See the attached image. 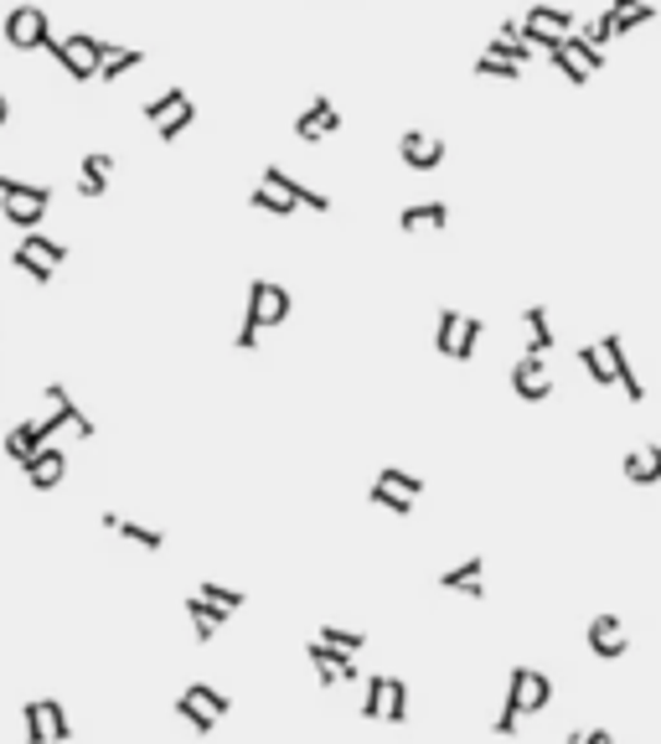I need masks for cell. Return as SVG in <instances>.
Returning a JSON list of instances; mask_svg holds the SVG:
<instances>
[{
	"label": "cell",
	"instance_id": "23",
	"mask_svg": "<svg viewBox=\"0 0 661 744\" xmlns=\"http://www.w3.org/2000/svg\"><path fill=\"white\" fill-rule=\"evenodd\" d=\"M41 451H47V440H41L37 419H26V424H16V430L5 434V455H11L16 466H26V460H37Z\"/></svg>",
	"mask_w": 661,
	"mask_h": 744
},
{
	"label": "cell",
	"instance_id": "35",
	"mask_svg": "<svg viewBox=\"0 0 661 744\" xmlns=\"http://www.w3.org/2000/svg\"><path fill=\"white\" fill-rule=\"evenodd\" d=\"M486 52H491V58H502V62H517V68H522V62L532 58V52H538V47H532V41H527V37H496V41H486Z\"/></svg>",
	"mask_w": 661,
	"mask_h": 744
},
{
	"label": "cell",
	"instance_id": "41",
	"mask_svg": "<svg viewBox=\"0 0 661 744\" xmlns=\"http://www.w3.org/2000/svg\"><path fill=\"white\" fill-rule=\"evenodd\" d=\"M481 332H486V326H481L476 315H466V326H460V341H455V362H470V357H476V347H481Z\"/></svg>",
	"mask_w": 661,
	"mask_h": 744
},
{
	"label": "cell",
	"instance_id": "21",
	"mask_svg": "<svg viewBox=\"0 0 661 744\" xmlns=\"http://www.w3.org/2000/svg\"><path fill=\"white\" fill-rule=\"evenodd\" d=\"M187 615H192V636L207 647L217 631H223V621H228V610H217L213 600H202V595H187Z\"/></svg>",
	"mask_w": 661,
	"mask_h": 744
},
{
	"label": "cell",
	"instance_id": "26",
	"mask_svg": "<svg viewBox=\"0 0 661 744\" xmlns=\"http://www.w3.org/2000/svg\"><path fill=\"white\" fill-rule=\"evenodd\" d=\"M187 104H192V98H187V88H181V83H166V94H156L151 104H145V119L160 130V124H166L171 115H181Z\"/></svg>",
	"mask_w": 661,
	"mask_h": 744
},
{
	"label": "cell",
	"instance_id": "3",
	"mask_svg": "<svg viewBox=\"0 0 661 744\" xmlns=\"http://www.w3.org/2000/svg\"><path fill=\"white\" fill-rule=\"evenodd\" d=\"M47 207H52V192H47V187H32V181H16V177L0 171V217H5L11 228L37 233Z\"/></svg>",
	"mask_w": 661,
	"mask_h": 744
},
{
	"label": "cell",
	"instance_id": "13",
	"mask_svg": "<svg viewBox=\"0 0 661 744\" xmlns=\"http://www.w3.org/2000/svg\"><path fill=\"white\" fill-rule=\"evenodd\" d=\"M600 352H604V362H610V372H615V383L625 388V398H630V404H641V398H646V383L636 377V368H630V357H625V341H621V336H615V332L600 336Z\"/></svg>",
	"mask_w": 661,
	"mask_h": 744
},
{
	"label": "cell",
	"instance_id": "40",
	"mask_svg": "<svg viewBox=\"0 0 661 744\" xmlns=\"http://www.w3.org/2000/svg\"><path fill=\"white\" fill-rule=\"evenodd\" d=\"M368 502H372V507H383V512H393V517H409V512H413L409 496H398V491H388V487H377V481H372Z\"/></svg>",
	"mask_w": 661,
	"mask_h": 744
},
{
	"label": "cell",
	"instance_id": "24",
	"mask_svg": "<svg viewBox=\"0 0 661 744\" xmlns=\"http://www.w3.org/2000/svg\"><path fill=\"white\" fill-rule=\"evenodd\" d=\"M604 11L615 16V37H621V32H636L646 21H657V0H610Z\"/></svg>",
	"mask_w": 661,
	"mask_h": 744
},
{
	"label": "cell",
	"instance_id": "10",
	"mask_svg": "<svg viewBox=\"0 0 661 744\" xmlns=\"http://www.w3.org/2000/svg\"><path fill=\"white\" fill-rule=\"evenodd\" d=\"M512 393L522 398V404H543L548 393H553V372H548V357H517V368H512Z\"/></svg>",
	"mask_w": 661,
	"mask_h": 744
},
{
	"label": "cell",
	"instance_id": "7",
	"mask_svg": "<svg viewBox=\"0 0 661 744\" xmlns=\"http://www.w3.org/2000/svg\"><path fill=\"white\" fill-rule=\"evenodd\" d=\"M506 704H517V713H543L553 704V677L538 672V667H512V677H506Z\"/></svg>",
	"mask_w": 661,
	"mask_h": 744
},
{
	"label": "cell",
	"instance_id": "34",
	"mask_svg": "<svg viewBox=\"0 0 661 744\" xmlns=\"http://www.w3.org/2000/svg\"><path fill=\"white\" fill-rule=\"evenodd\" d=\"M579 368L589 372V383H600V388H610V383H615V372H610V362H604L600 341H589V347H579Z\"/></svg>",
	"mask_w": 661,
	"mask_h": 744
},
{
	"label": "cell",
	"instance_id": "27",
	"mask_svg": "<svg viewBox=\"0 0 661 744\" xmlns=\"http://www.w3.org/2000/svg\"><path fill=\"white\" fill-rule=\"evenodd\" d=\"M460 326H466V315L455 311V305H445V311H440V321H434V352H440V357H455Z\"/></svg>",
	"mask_w": 661,
	"mask_h": 744
},
{
	"label": "cell",
	"instance_id": "6",
	"mask_svg": "<svg viewBox=\"0 0 661 744\" xmlns=\"http://www.w3.org/2000/svg\"><path fill=\"white\" fill-rule=\"evenodd\" d=\"M522 37L538 47V52H548V47H558L564 37H574V16H568L564 5H527V16H522Z\"/></svg>",
	"mask_w": 661,
	"mask_h": 744
},
{
	"label": "cell",
	"instance_id": "18",
	"mask_svg": "<svg viewBox=\"0 0 661 744\" xmlns=\"http://www.w3.org/2000/svg\"><path fill=\"white\" fill-rule=\"evenodd\" d=\"M449 223L445 202H419V207H404L398 213V233H440Z\"/></svg>",
	"mask_w": 661,
	"mask_h": 744
},
{
	"label": "cell",
	"instance_id": "43",
	"mask_svg": "<svg viewBox=\"0 0 661 744\" xmlns=\"http://www.w3.org/2000/svg\"><path fill=\"white\" fill-rule=\"evenodd\" d=\"M5 119H11V104H5V94H0V124H5Z\"/></svg>",
	"mask_w": 661,
	"mask_h": 744
},
{
	"label": "cell",
	"instance_id": "5",
	"mask_svg": "<svg viewBox=\"0 0 661 744\" xmlns=\"http://www.w3.org/2000/svg\"><path fill=\"white\" fill-rule=\"evenodd\" d=\"M362 719H383V724H404L409 719V687L404 677H368V698H362Z\"/></svg>",
	"mask_w": 661,
	"mask_h": 744
},
{
	"label": "cell",
	"instance_id": "29",
	"mask_svg": "<svg viewBox=\"0 0 661 744\" xmlns=\"http://www.w3.org/2000/svg\"><path fill=\"white\" fill-rule=\"evenodd\" d=\"M140 62H145V52H140V47H115V52L104 58V73H98V83L124 79V73H135Z\"/></svg>",
	"mask_w": 661,
	"mask_h": 744
},
{
	"label": "cell",
	"instance_id": "33",
	"mask_svg": "<svg viewBox=\"0 0 661 744\" xmlns=\"http://www.w3.org/2000/svg\"><path fill=\"white\" fill-rule=\"evenodd\" d=\"M41 719H47V740H52V744H68V740H73L68 708H62L58 698H41Z\"/></svg>",
	"mask_w": 661,
	"mask_h": 744
},
{
	"label": "cell",
	"instance_id": "19",
	"mask_svg": "<svg viewBox=\"0 0 661 744\" xmlns=\"http://www.w3.org/2000/svg\"><path fill=\"white\" fill-rule=\"evenodd\" d=\"M109 177H115V156L109 151H88L79 171V196H104L109 192Z\"/></svg>",
	"mask_w": 661,
	"mask_h": 744
},
{
	"label": "cell",
	"instance_id": "14",
	"mask_svg": "<svg viewBox=\"0 0 661 744\" xmlns=\"http://www.w3.org/2000/svg\"><path fill=\"white\" fill-rule=\"evenodd\" d=\"M264 187L295 196V202H300V207H311V213H330V196L326 192H311V187H305V181H295L285 166H264Z\"/></svg>",
	"mask_w": 661,
	"mask_h": 744
},
{
	"label": "cell",
	"instance_id": "8",
	"mask_svg": "<svg viewBox=\"0 0 661 744\" xmlns=\"http://www.w3.org/2000/svg\"><path fill=\"white\" fill-rule=\"evenodd\" d=\"M305 662L315 667V677H321V687L357 683V662H351V651H336V647H326L321 636H315L311 647H305Z\"/></svg>",
	"mask_w": 661,
	"mask_h": 744
},
{
	"label": "cell",
	"instance_id": "38",
	"mask_svg": "<svg viewBox=\"0 0 661 744\" xmlns=\"http://www.w3.org/2000/svg\"><path fill=\"white\" fill-rule=\"evenodd\" d=\"M202 600H213L217 610H228L233 615L238 605H243V589H233V585H217V579H202V589H196Z\"/></svg>",
	"mask_w": 661,
	"mask_h": 744
},
{
	"label": "cell",
	"instance_id": "12",
	"mask_svg": "<svg viewBox=\"0 0 661 744\" xmlns=\"http://www.w3.org/2000/svg\"><path fill=\"white\" fill-rule=\"evenodd\" d=\"M625 647H630V636H625V621H621V615H594V621H589V651H594L600 662H615V657H625Z\"/></svg>",
	"mask_w": 661,
	"mask_h": 744
},
{
	"label": "cell",
	"instance_id": "1",
	"mask_svg": "<svg viewBox=\"0 0 661 744\" xmlns=\"http://www.w3.org/2000/svg\"><path fill=\"white\" fill-rule=\"evenodd\" d=\"M290 290L285 285H274V279H253L249 285V305H243V326H238L233 347L238 352H253L259 347V332H269V326H285L290 321Z\"/></svg>",
	"mask_w": 661,
	"mask_h": 744
},
{
	"label": "cell",
	"instance_id": "36",
	"mask_svg": "<svg viewBox=\"0 0 661 744\" xmlns=\"http://www.w3.org/2000/svg\"><path fill=\"white\" fill-rule=\"evenodd\" d=\"M476 79L517 83V79H522V68H517V62H502V58H491V52H481V58H476Z\"/></svg>",
	"mask_w": 661,
	"mask_h": 744
},
{
	"label": "cell",
	"instance_id": "25",
	"mask_svg": "<svg viewBox=\"0 0 661 744\" xmlns=\"http://www.w3.org/2000/svg\"><path fill=\"white\" fill-rule=\"evenodd\" d=\"M548 62H553V68H558V73H564L568 83H574V88H584V83L594 79V68H589V62L579 58V52H574V41H558V47H548Z\"/></svg>",
	"mask_w": 661,
	"mask_h": 744
},
{
	"label": "cell",
	"instance_id": "4",
	"mask_svg": "<svg viewBox=\"0 0 661 744\" xmlns=\"http://www.w3.org/2000/svg\"><path fill=\"white\" fill-rule=\"evenodd\" d=\"M5 41H11L16 52H37V47H47V41H52V21H47V11L32 5V0L11 5V11H5Z\"/></svg>",
	"mask_w": 661,
	"mask_h": 744
},
{
	"label": "cell",
	"instance_id": "22",
	"mask_svg": "<svg viewBox=\"0 0 661 744\" xmlns=\"http://www.w3.org/2000/svg\"><path fill=\"white\" fill-rule=\"evenodd\" d=\"M522 326H527V352H532V357H548V352H553L558 332H553V321H548V305H527V311H522Z\"/></svg>",
	"mask_w": 661,
	"mask_h": 744
},
{
	"label": "cell",
	"instance_id": "32",
	"mask_svg": "<svg viewBox=\"0 0 661 744\" xmlns=\"http://www.w3.org/2000/svg\"><path fill=\"white\" fill-rule=\"evenodd\" d=\"M187 698H196V704L207 708V713H213V719H228V713H233V698H228V693H223V687L192 683V687H187Z\"/></svg>",
	"mask_w": 661,
	"mask_h": 744
},
{
	"label": "cell",
	"instance_id": "30",
	"mask_svg": "<svg viewBox=\"0 0 661 744\" xmlns=\"http://www.w3.org/2000/svg\"><path fill=\"white\" fill-rule=\"evenodd\" d=\"M249 207H259V213H269V217H290L300 202H295V196H285V192H274V187H253Z\"/></svg>",
	"mask_w": 661,
	"mask_h": 744
},
{
	"label": "cell",
	"instance_id": "2",
	"mask_svg": "<svg viewBox=\"0 0 661 744\" xmlns=\"http://www.w3.org/2000/svg\"><path fill=\"white\" fill-rule=\"evenodd\" d=\"M47 52L62 62V73L68 79H79V83H94L98 73H104V58L115 52V41H104V37H88V32H73V37H52L47 41Z\"/></svg>",
	"mask_w": 661,
	"mask_h": 744
},
{
	"label": "cell",
	"instance_id": "28",
	"mask_svg": "<svg viewBox=\"0 0 661 744\" xmlns=\"http://www.w3.org/2000/svg\"><path fill=\"white\" fill-rule=\"evenodd\" d=\"M176 719H181V724L192 729V734H202V740H207V734H213V729H217V719H213V713H207V708L196 704V698H187V693L176 698Z\"/></svg>",
	"mask_w": 661,
	"mask_h": 744
},
{
	"label": "cell",
	"instance_id": "16",
	"mask_svg": "<svg viewBox=\"0 0 661 744\" xmlns=\"http://www.w3.org/2000/svg\"><path fill=\"white\" fill-rule=\"evenodd\" d=\"M440 589L466 595V600H481V595H486V564H481V559H466V564L445 568V574H440Z\"/></svg>",
	"mask_w": 661,
	"mask_h": 744
},
{
	"label": "cell",
	"instance_id": "15",
	"mask_svg": "<svg viewBox=\"0 0 661 744\" xmlns=\"http://www.w3.org/2000/svg\"><path fill=\"white\" fill-rule=\"evenodd\" d=\"M21 470H26V487L32 491H52V487H62V476H68V455H62L58 445H47L37 460H26Z\"/></svg>",
	"mask_w": 661,
	"mask_h": 744
},
{
	"label": "cell",
	"instance_id": "11",
	"mask_svg": "<svg viewBox=\"0 0 661 744\" xmlns=\"http://www.w3.org/2000/svg\"><path fill=\"white\" fill-rule=\"evenodd\" d=\"M341 130V109L330 104V98H315L305 115L295 119V140H305V145H321V140H330Z\"/></svg>",
	"mask_w": 661,
	"mask_h": 744
},
{
	"label": "cell",
	"instance_id": "31",
	"mask_svg": "<svg viewBox=\"0 0 661 744\" xmlns=\"http://www.w3.org/2000/svg\"><path fill=\"white\" fill-rule=\"evenodd\" d=\"M321 641H326V647H336V651H351V657H357V651L368 647V631H357V626H321Z\"/></svg>",
	"mask_w": 661,
	"mask_h": 744
},
{
	"label": "cell",
	"instance_id": "20",
	"mask_svg": "<svg viewBox=\"0 0 661 744\" xmlns=\"http://www.w3.org/2000/svg\"><path fill=\"white\" fill-rule=\"evenodd\" d=\"M621 470H625L630 487H657L661 481V445H641V451H630Z\"/></svg>",
	"mask_w": 661,
	"mask_h": 744
},
{
	"label": "cell",
	"instance_id": "42",
	"mask_svg": "<svg viewBox=\"0 0 661 744\" xmlns=\"http://www.w3.org/2000/svg\"><path fill=\"white\" fill-rule=\"evenodd\" d=\"M568 744H615V734H610V729H574Z\"/></svg>",
	"mask_w": 661,
	"mask_h": 744
},
{
	"label": "cell",
	"instance_id": "17",
	"mask_svg": "<svg viewBox=\"0 0 661 744\" xmlns=\"http://www.w3.org/2000/svg\"><path fill=\"white\" fill-rule=\"evenodd\" d=\"M109 532H119L124 543H135V549H145V553H166V532L160 528H145V523H130V517H119V512H104L98 517Z\"/></svg>",
	"mask_w": 661,
	"mask_h": 744
},
{
	"label": "cell",
	"instance_id": "37",
	"mask_svg": "<svg viewBox=\"0 0 661 744\" xmlns=\"http://www.w3.org/2000/svg\"><path fill=\"white\" fill-rule=\"evenodd\" d=\"M377 487H388V491H398V496H419L424 491V481L419 476H409V470H398V466H388V470H377Z\"/></svg>",
	"mask_w": 661,
	"mask_h": 744
},
{
	"label": "cell",
	"instance_id": "39",
	"mask_svg": "<svg viewBox=\"0 0 661 744\" xmlns=\"http://www.w3.org/2000/svg\"><path fill=\"white\" fill-rule=\"evenodd\" d=\"M21 729H26V744H52L47 740V719H41V698L21 708Z\"/></svg>",
	"mask_w": 661,
	"mask_h": 744
},
{
	"label": "cell",
	"instance_id": "9",
	"mask_svg": "<svg viewBox=\"0 0 661 744\" xmlns=\"http://www.w3.org/2000/svg\"><path fill=\"white\" fill-rule=\"evenodd\" d=\"M398 156L409 171H440L445 166V140L429 135V130H404L398 135Z\"/></svg>",
	"mask_w": 661,
	"mask_h": 744
}]
</instances>
